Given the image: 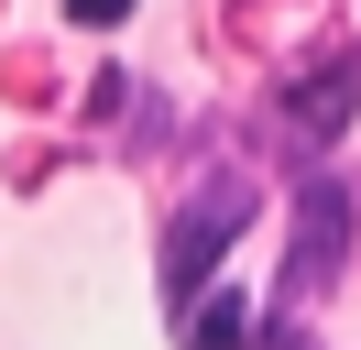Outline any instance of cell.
Returning <instances> with one entry per match:
<instances>
[{"label": "cell", "mask_w": 361, "mask_h": 350, "mask_svg": "<svg viewBox=\"0 0 361 350\" xmlns=\"http://www.w3.org/2000/svg\"><path fill=\"white\" fill-rule=\"evenodd\" d=\"M241 219H252V186H241V175H219V186H208L197 208L176 219V241H164V296H176V306H197L208 262H219V241L241 230Z\"/></svg>", "instance_id": "obj_1"}, {"label": "cell", "mask_w": 361, "mask_h": 350, "mask_svg": "<svg viewBox=\"0 0 361 350\" xmlns=\"http://www.w3.org/2000/svg\"><path fill=\"white\" fill-rule=\"evenodd\" d=\"M339 252H350V186L317 175V186H307V230H295V262H285V306H307L317 284L339 274Z\"/></svg>", "instance_id": "obj_2"}, {"label": "cell", "mask_w": 361, "mask_h": 350, "mask_svg": "<svg viewBox=\"0 0 361 350\" xmlns=\"http://www.w3.org/2000/svg\"><path fill=\"white\" fill-rule=\"evenodd\" d=\"M241 339H252V306H241V296L186 306V350H241Z\"/></svg>", "instance_id": "obj_3"}, {"label": "cell", "mask_w": 361, "mask_h": 350, "mask_svg": "<svg viewBox=\"0 0 361 350\" xmlns=\"http://www.w3.org/2000/svg\"><path fill=\"white\" fill-rule=\"evenodd\" d=\"M66 11H77V22H121L132 0H66Z\"/></svg>", "instance_id": "obj_4"}, {"label": "cell", "mask_w": 361, "mask_h": 350, "mask_svg": "<svg viewBox=\"0 0 361 350\" xmlns=\"http://www.w3.org/2000/svg\"><path fill=\"white\" fill-rule=\"evenodd\" d=\"M263 350H317V339H307V328H274V339H263Z\"/></svg>", "instance_id": "obj_5"}]
</instances>
